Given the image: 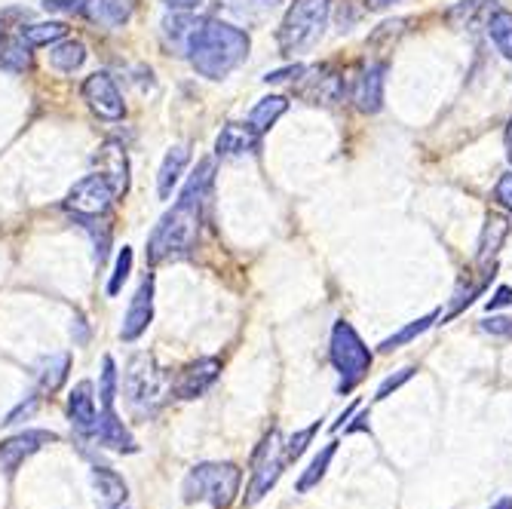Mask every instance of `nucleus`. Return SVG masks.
Wrapping results in <instances>:
<instances>
[{"label": "nucleus", "mask_w": 512, "mask_h": 509, "mask_svg": "<svg viewBox=\"0 0 512 509\" xmlns=\"http://www.w3.org/2000/svg\"><path fill=\"white\" fill-rule=\"evenodd\" d=\"M221 378V359L218 356H203L191 365H184L175 384H172V393L178 399H200L203 393L212 390V384Z\"/></svg>", "instance_id": "obj_13"}, {"label": "nucleus", "mask_w": 512, "mask_h": 509, "mask_svg": "<svg viewBox=\"0 0 512 509\" xmlns=\"http://www.w3.org/2000/svg\"><path fill=\"white\" fill-rule=\"evenodd\" d=\"M500 307H512V289H509V286L497 289L494 298L488 301V310H500Z\"/></svg>", "instance_id": "obj_44"}, {"label": "nucleus", "mask_w": 512, "mask_h": 509, "mask_svg": "<svg viewBox=\"0 0 512 509\" xmlns=\"http://www.w3.org/2000/svg\"><path fill=\"white\" fill-rule=\"evenodd\" d=\"M356 408H359V402H353L350 408H344V411L338 414V421L332 424V433H338V430H341V427H344V424H347V421L353 418V414H356Z\"/></svg>", "instance_id": "obj_47"}, {"label": "nucleus", "mask_w": 512, "mask_h": 509, "mask_svg": "<svg viewBox=\"0 0 512 509\" xmlns=\"http://www.w3.org/2000/svg\"><path fill=\"white\" fill-rule=\"evenodd\" d=\"M286 467L289 464L283 457V436H279V430H270L252 454V479H249L243 506H255L264 494H270V488L279 482Z\"/></svg>", "instance_id": "obj_7"}, {"label": "nucleus", "mask_w": 512, "mask_h": 509, "mask_svg": "<svg viewBox=\"0 0 512 509\" xmlns=\"http://www.w3.org/2000/svg\"><path fill=\"white\" fill-rule=\"evenodd\" d=\"M335 454H338V442L332 439L329 445H325L313 460H310V467L304 470V476L298 479V485H295V491L298 494H307L310 488H316L322 479H325V473H329V467H332V460H335Z\"/></svg>", "instance_id": "obj_29"}, {"label": "nucleus", "mask_w": 512, "mask_h": 509, "mask_svg": "<svg viewBox=\"0 0 512 509\" xmlns=\"http://www.w3.org/2000/svg\"><path fill=\"white\" fill-rule=\"evenodd\" d=\"M482 332L512 341V316H488V319H482Z\"/></svg>", "instance_id": "obj_38"}, {"label": "nucleus", "mask_w": 512, "mask_h": 509, "mask_svg": "<svg viewBox=\"0 0 512 509\" xmlns=\"http://www.w3.org/2000/svg\"><path fill=\"white\" fill-rule=\"evenodd\" d=\"M92 163H96L99 175L111 184L114 197H123L129 191V157H126V148L120 142H105L96 157H92Z\"/></svg>", "instance_id": "obj_15"}, {"label": "nucleus", "mask_w": 512, "mask_h": 509, "mask_svg": "<svg viewBox=\"0 0 512 509\" xmlns=\"http://www.w3.org/2000/svg\"><path fill=\"white\" fill-rule=\"evenodd\" d=\"M151 319H154V276L148 273L145 280H142V286H138V292H135L126 316H123L120 338L123 341H138V338L148 332Z\"/></svg>", "instance_id": "obj_14"}, {"label": "nucleus", "mask_w": 512, "mask_h": 509, "mask_svg": "<svg viewBox=\"0 0 512 509\" xmlns=\"http://www.w3.org/2000/svg\"><path fill=\"white\" fill-rule=\"evenodd\" d=\"M384 83H387V62H365L350 86V99L362 114H378L384 108Z\"/></svg>", "instance_id": "obj_11"}, {"label": "nucleus", "mask_w": 512, "mask_h": 509, "mask_svg": "<svg viewBox=\"0 0 512 509\" xmlns=\"http://www.w3.org/2000/svg\"><path fill=\"white\" fill-rule=\"evenodd\" d=\"M71 332H77V335H74V344H80V347H83V344L89 341V329H86V319H83L80 313H77V319H74V329H71Z\"/></svg>", "instance_id": "obj_45"}, {"label": "nucleus", "mask_w": 512, "mask_h": 509, "mask_svg": "<svg viewBox=\"0 0 512 509\" xmlns=\"http://www.w3.org/2000/svg\"><path fill=\"white\" fill-rule=\"evenodd\" d=\"M289 111V99L286 96H267V99H261L255 108H252V114H249V123L264 135L279 117H283Z\"/></svg>", "instance_id": "obj_31"}, {"label": "nucleus", "mask_w": 512, "mask_h": 509, "mask_svg": "<svg viewBox=\"0 0 512 509\" xmlns=\"http://www.w3.org/2000/svg\"><path fill=\"white\" fill-rule=\"evenodd\" d=\"M503 142H506V160H509V166H512V117H509V123H506Z\"/></svg>", "instance_id": "obj_48"}, {"label": "nucleus", "mask_w": 512, "mask_h": 509, "mask_svg": "<svg viewBox=\"0 0 512 509\" xmlns=\"http://www.w3.org/2000/svg\"><path fill=\"white\" fill-rule=\"evenodd\" d=\"M46 13H80L83 16V0H43Z\"/></svg>", "instance_id": "obj_41"}, {"label": "nucleus", "mask_w": 512, "mask_h": 509, "mask_svg": "<svg viewBox=\"0 0 512 509\" xmlns=\"http://www.w3.org/2000/svg\"><path fill=\"white\" fill-rule=\"evenodd\" d=\"M243 470L237 464H197L184 476V503H212V509H230L240 494Z\"/></svg>", "instance_id": "obj_5"}, {"label": "nucleus", "mask_w": 512, "mask_h": 509, "mask_svg": "<svg viewBox=\"0 0 512 509\" xmlns=\"http://www.w3.org/2000/svg\"><path fill=\"white\" fill-rule=\"evenodd\" d=\"M353 433H371V427H368V411H359L356 418H353V424L344 427V436H353Z\"/></svg>", "instance_id": "obj_43"}, {"label": "nucleus", "mask_w": 512, "mask_h": 509, "mask_svg": "<svg viewBox=\"0 0 512 509\" xmlns=\"http://www.w3.org/2000/svg\"><path fill=\"white\" fill-rule=\"evenodd\" d=\"M276 4L279 0H224V13L234 25L252 28V25H261L276 10Z\"/></svg>", "instance_id": "obj_22"}, {"label": "nucleus", "mask_w": 512, "mask_h": 509, "mask_svg": "<svg viewBox=\"0 0 512 509\" xmlns=\"http://www.w3.org/2000/svg\"><path fill=\"white\" fill-rule=\"evenodd\" d=\"M129 273H132V249L123 246V252L117 255V267H114V273H111V283H108V295H111V298L120 295L123 283L129 280Z\"/></svg>", "instance_id": "obj_36"}, {"label": "nucleus", "mask_w": 512, "mask_h": 509, "mask_svg": "<svg viewBox=\"0 0 512 509\" xmlns=\"http://www.w3.org/2000/svg\"><path fill=\"white\" fill-rule=\"evenodd\" d=\"M40 408V396H31L28 402H22L19 408H13L10 414H7V418L4 421H0V424H4V427H13V424H22V418H31V414Z\"/></svg>", "instance_id": "obj_39"}, {"label": "nucleus", "mask_w": 512, "mask_h": 509, "mask_svg": "<svg viewBox=\"0 0 512 509\" xmlns=\"http://www.w3.org/2000/svg\"><path fill=\"white\" fill-rule=\"evenodd\" d=\"M393 4H399V0H365V7H368V10H387V7H393Z\"/></svg>", "instance_id": "obj_49"}, {"label": "nucleus", "mask_w": 512, "mask_h": 509, "mask_svg": "<svg viewBox=\"0 0 512 509\" xmlns=\"http://www.w3.org/2000/svg\"><path fill=\"white\" fill-rule=\"evenodd\" d=\"M80 96L86 102V108L96 114L99 120H108V123H117L126 117V105H123V96L114 83V77L108 71H96L89 74L80 86Z\"/></svg>", "instance_id": "obj_9"}, {"label": "nucleus", "mask_w": 512, "mask_h": 509, "mask_svg": "<svg viewBox=\"0 0 512 509\" xmlns=\"http://www.w3.org/2000/svg\"><path fill=\"white\" fill-rule=\"evenodd\" d=\"M169 10H197L203 0H163Z\"/></svg>", "instance_id": "obj_46"}, {"label": "nucleus", "mask_w": 512, "mask_h": 509, "mask_svg": "<svg viewBox=\"0 0 512 509\" xmlns=\"http://www.w3.org/2000/svg\"><path fill=\"white\" fill-rule=\"evenodd\" d=\"M92 485L99 494V509H120L129 497L126 482L108 467H92Z\"/></svg>", "instance_id": "obj_23"}, {"label": "nucleus", "mask_w": 512, "mask_h": 509, "mask_svg": "<svg viewBox=\"0 0 512 509\" xmlns=\"http://www.w3.org/2000/svg\"><path fill=\"white\" fill-rule=\"evenodd\" d=\"M494 10H497L494 0H460V4L448 13V19L457 28H473V25H485Z\"/></svg>", "instance_id": "obj_28"}, {"label": "nucleus", "mask_w": 512, "mask_h": 509, "mask_svg": "<svg viewBox=\"0 0 512 509\" xmlns=\"http://www.w3.org/2000/svg\"><path fill=\"white\" fill-rule=\"evenodd\" d=\"M506 237H509V218L491 212L485 218V227H482V234H479V249H476V264L482 267L485 276H494V261H497Z\"/></svg>", "instance_id": "obj_16"}, {"label": "nucleus", "mask_w": 512, "mask_h": 509, "mask_svg": "<svg viewBox=\"0 0 512 509\" xmlns=\"http://www.w3.org/2000/svg\"><path fill=\"white\" fill-rule=\"evenodd\" d=\"M96 442L102 448H111V451H120V454H135L138 445L132 439V433L126 430V424L120 421V414L114 408H102L99 414V427H96Z\"/></svg>", "instance_id": "obj_20"}, {"label": "nucleus", "mask_w": 512, "mask_h": 509, "mask_svg": "<svg viewBox=\"0 0 512 509\" xmlns=\"http://www.w3.org/2000/svg\"><path fill=\"white\" fill-rule=\"evenodd\" d=\"M50 442H59V436L53 430H22V433L0 442V467H4L7 476H16V470L25 464V460L34 457Z\"/></svg>", "instance_id": "obj_12"}, {"label": "nucleus", "mask_w": 512, "mask_h": 509, "mask_svg": "<svg viewBox=\"0 0 512 509\" xmlns=\"http://www.w3.org/2000/svg\"><path fill=\"white\" fill-rule=\"evenodd\" d=\"M249 46L252 40L240 25L221 19H203L200 31L188 46V59L200 77L224 80L230 71H237L246 62Z\"/></svg>", "instance_id": "obj_2"}, {"label": "nucleus", "mask_w": 512, "mask_h": 509, "mask_svg": "<svg viewBox=\"0 0 512 509\" xmlns=\"http://www.w3.org/2000/svg\"><path fill=\"white\" fill-rule=\"evenodd\" d=\"M31 68V46L19 34H0V71L25 74Z\"/></svg>", "instance_id": "obj_26"}, {"label": "nucleus", "mask_w": 512, "mask_h": 509, "mask_svg": "<svg viewBox=\"0 0 512 509\" xmlns=\"http://www.w3.org/2000/svg\"><path fill=\"white\" fill-rule=\"evenodd\" d=\"M212 181H215V163L203 160L197 166V172L184 184L181 197L175 200V206L157 221V227L148 237V261L160 264V261H172V258H184L200 237V224H203V209L212 197Z\"/></svg>", "instance_id": "obj_1"}, {"label": "nucleus", "mask_w": 512, "mask_h": 509, "mask_svg": "<svg viewBox=\"0 0 512 509\" xmlns=\"http://www.w3.org/2000/svg\"><path fill=\"white\" fill-rule=\"evenodd\" d=\"M203 19L194 16V10H172V16L163 19V40L172 53L188 56V46L194 40V34L200 31Z\"/></svg>", "instance_id": "obj_19"}, {"label": "nucleus", "mask_w": 512, "mask_h": 509, "mask_svg": "<svg viewBox=\"0 0 512 509\" xmlns=\"http://www.w3.org/2000/svg\"><path fill=\"white\" fill-rule=\"evenodd\" d=\"M135 0H83V16L105 28H120L129 22Z\"/></svg>", "instance_id": "obj_21"}, {"label": "nucleus", "mask_w": 512, "mask_h": 509, "mask_svg": "<svg viewBox=\"0 0 512 509\" xmlns=\"http://www.w3.org/2000/svg\"><path fill=\"white\" fill-rule=\"evenodd\" d=\"M494 200L512 215V172H506V175H500V181H497V188H494Z\"/></svg>", "instance_id": "obj_40"}, {"label": "nucleus", "mask_w": 512, "mask_h": 509, "mask_svg": "<svg viewBox=\"0 0 512 509\" xmlns=\"http://www.w3.org/2000/svg\"><path fill=\"white\" fill-rule=\"evenodd\" d=\"M99 396H102V408H114V399H117V365L111 356L102 359V387H99Z\"/></svg>", "instance_id": "obj_35"}, {"label": "nucleus", "mask_w": 512, "mask_h": 509, "mask_svg": "<svg viewBox=\"0 0 512 509\" xmlns=\"http://www.w3.org/2000/svg\"><path fill=\"white\" fill-rule=\"evenodd\" d=\"M329 356H332V365L335 372L341 375V384H338V393H353L371 368V350L365 347V341L359 338V332L350 326V322H335L332 329V344H329Z\"/></svg>", "instance_id": "obj_6"}, {"label": "nucleus", "mask_w": 512, "mask_h": 509, "mask_svg": "<svg viewBox=\"0 0 512 509\" xmlns=\"http://www.w3.org/2000/svg\"><path fill=\"white\" fill-rule=\"evenodd\" d=\"M68 418L74 424L77 433L92 436L99 427V408H96V396H92V381H80L71 396H68Z\"/></svg>", "instance_id": "obj_18"}, {"label": "nucleus", "mask_w": 512, "mask_h": 509, "mask_svg": "<svg viewBox=\"0 0 512 509\" xmlns=\"http://www.w3.org/2000/svg\"><path fill=\"white\" fill-rule=\"evenodd\" d=\"M329 16H332L329 0H295V4L286 10L283 25H279V31H276L279 53L298 56V53L313 50V46L319 43V37L325 34Z\"/></svg>", "instance_id": "obj_4"}, {"label": "nucleus", "mask_w": 512, "mask_h": 509, "mask_svg": "<svg viewBox=\"0 0 512 509\" xmlns=\"http://www.w3.org/2000/svg\"><path fill=\"white\" fill-rule=\"evenodd\" d=\"M71 372V353H56V356H46L37 365V387L40 393H59L62 384L68 381Z\"/></svg>", "instance_id": "obj_25"}, {"label": "nucleus", "mask_w": 512, "mask_h": 509, "mask_svg": "<svg viewBox=\"0 0 512 509\" xmlns=\"http://www.w3.org/2000/svg\"><path fill=\"white\" fill-rule=\"evenodd\" d=\"M485 31H488V37L494 40L497 53H500L503 59H509V62H512V13L497 7V10L488 16Z\"/></svg>", "instance_id": "obj_30"}, {"label": "nucleus", "mask_w": 512, "mask_h": 509, "mask_svg": "<svg viewBox=\"0 0 512 509\" xmlns=\"http://www.w3.org/2000/svg\"><path fill=\"white\" fill-rule=\"evenodd\" d=\"M414 372H417V368H411V365H408V368H399V372H396V375H390V378H387V381H384V384L378 387L375 399H378V402L390 399V396H393V393H396V390H399L402 384H408V381L414 378Z\"/></svg>", "instance_id": "obj_37"}, {"label": "nucleus", "mask_w": 512, "mask_h": 509, "mask_svg": "<svg viewBox=\"0 0 512 509\" xmlns=\"http://www.w3.org/2000/svg\"><path fill=\"white\" fill-rule=\"evenodd\" d=\"M301 74H304V65H289V68H283V71H270V74H264V83H283V80L301 77Z\"/></svg>", "instance_id": "obj_42"}, {"label": "nucleus", "mask_w": 512, "mask_h": 509, "mask_svg": "<svg viewBox=\"0 0 512 509\" xmlns=\"http://www.w3.org/2000/svg\"><path fill=\"white\" fill-rule=\"evenodd\" d=\"M491 509H512V497H503V500H497Z\"/></svg>", "instance_id": "obj_50"}, {"label": "nucleus", "mask_w": 512, "mask_h": 509, "mask_svg": "<svg viewBox=\"0 0 512 509\" xmlns=\"http://www.w3.org/2000/svg\"><path fill=\"white\" fill-rule=\"evenodd\" d=\"M304 80L298 83V96L307 105H322V108H335L344 102V74H338L332 65H316V68H304L301 74Z\"/></svg>", "instance_id": "obj_10"}, {"label": "nucleus", "mask_w": 512, "mask_h": 509, "mask_svg": "<svg viewBox=\"0 0 512 509\" xmlns=\"http://www.w3.org/2000/svg\"><path fill=\"white\" fill-rule=\"evenodd\" d=\"M319 421L316 424H310V427H304V430H298L295 436H289L286 442H283V457H286V464H295V460L307 451V445L313 442V436L319 433Z\"/></svg>", "instance_id": "obj_34"}, {"label": "nucleus", "mask_w": 512, "mask_h": 509, "mask_svg": "<svg viewBox=\"0 0 512 509\" xmlns=\"http://www.w3.org/2000/svg\"><path fill=\"white\" fill-rule=\"evenodd\" d=\"M83 62H86V46H83V40L62 37L59 43L50 46V65L56 71H62V74H74Z\"/></svg>", "instance_id": "obj_27"}, {"label": "nucleus", "mask_w": 512, "mask_h": 509, "mask_svg": "<svg viewBox=\"0 0 512 509\" xmlns=\"http://www.w3.org/2000/svg\"><path fill=\"white\" fill-rule=\"evenodd\" d=\"M258 145H261V132L252 123H227L215 138V154L243 157V154H255Z\"/></svg>", "instance_id": "obj_17"}, {"label": "nucleus", "mask_w": 512, "mask_h": 509, "mask_svg": "<svg viewBox=\"0 0 512 509\" xmlns=\"http://www.w3.org/2000/svg\"><path fill=\"white\" fill-rule=\"evenodd\" d=\"M188 163H191L188 145H175L163 157V166H160V175H157V194H160V200H169L172 197L175 184L181 181V172H184V166H188Z\"/></svg>", "instance_id": "obj_24"}, {"label": "nucleus", "mask_w": 512, "mask_h": 509, "mask_svg": "<svg viewBox=\"0 0 512 509\" xmlns=\"http://www.w3.org/2000/svg\"><path fill=\"white\" fill-rule=\"evenodd\" d=\"M439 319V313L433 310V313H427V316H421V319H414L411 326H405V329H399L396 335H390L384 344H381V353H393V350H399V347H405V344H411L414 338H421L433 322Z\"/></svg>", "instance_id": "obj_33"}, {"label": "nucleus", "mask_w": 512, "mask_h": 509, "mask_svg": "<svg viewBox=\"0 0 512 509\" xmlns=\"http://www.w3.org/2000/svg\"><path fill=\"white\" fill-rule=\"evenodd\" d=\"M19 37L31 46H53L59 43L62 37H68V25L65 22H37V25H25L19 31Z\"/></svg>", "instance_id": "obj_32"}, {"label": "nucleus", "mask_w": 512, "mask_h": 509, "mask_svg": "<svg viewBox=\"0 0 512 509\" xmlns=\"http://www.w3.org/2000/svg\"><path fill=\"white\" fill-rule=\"evenodd\" d=\"M172 393V378L160 368L154 353H135L123 375V396L138 418L157 414Z\"/></svg>", "instance_id": "obj_3"}, {"label": "nucleus", "mask_w": 512, "mask_h": 509, "mask_svg": "<svg viewBox=\"0 0 512 509\" xmlns=\"http://www.w3.org/2000/svg\"><path fill=\"white\" fill-rule=\"evenodd\" d=\"M111 203H114V191H111V184L99 172L80 178L74 188L68 191V197H65V209L71 215H77L80 221L108 215Z\"/></svg>", "instance_id": "obj_8"}]
</instances>
